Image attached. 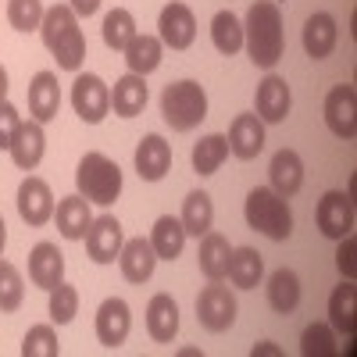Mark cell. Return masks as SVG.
<instances>
[{
  "mask_svg": "<svg viewBox=\"0 0 357 357\" xmlns=\"http://www.w3.org/2000/svg\"><path fill=\"white\" fill-rule=\"evenodd\" d=\"M40 33H43L47 50L54 54L57 68H65V72H79L82 68V61H86V36L79 29V15L68 4H54L50 11H43Z\"/></svg>",
  "mask_w": 357,
  "mask_h": 357,
  "instance_id": "cell-1",
  "label": "cell"
},
{
  "mask_svg": "<svg viewBox=\"0 0 357 357\" xmlns=\"http://www.w3.org/2000/svg\"><path fill=\"white\" fill-rule=\"evenodd\" d=\"M282 11L275 0H257L247 11L243 25V47L257 68H272L282 57Z\"/></svg>",
  "mask_w": 357,
  "mask_h": 357,
  "instance_id": "cell-2",
  "label": "cell"
},
{
  "mask_svg": "<svg viewBox=\"0 0 357 357\" xmlns=\"http://www.w3.org/2000/svg\"><path fill=\"white\" fill-rule=\"evenodd\" d=\"M243 215H247V225H250L254 232L268 236V240H275V243H282V240H289V236H293V211H289V200L279 197L272 186L250 190L247 211H243Z\"/></svg>",
  "mask_w": 357,
  "mask_h": 357,
  "instance_id": "cell-3",
  "label": "cell"
},
{
  "mask_svg": "<svg viewBox=\"0 0 357 357\" xmlns=\"http://www.w3.org/2000/svg\"><path fill=\"white\" fill-rule=\"evenodd\" d=\"M161 114H165V122L175 132L197 129L204 118H207V93H204V86L193 82V79L168 82L165 93H161Z\"/></svg>",
  "mask_w": 357,
  "mask_h": 357,
  "instance_id": "cell-4",
  "label": "cell"
},
{
  "mask_svg": "<svg viewBox=\"0 0 357 357\" xmlns=\"http://www.w3.org/2000/svg\"><path fill=\"white\" fill-rule=\"evenodd\" d=\"M75 186H79V197H86L89 204L111 207L118 197H122V168H118L107 154L93 151V154H86L79 161Z\"/></svg>",
  "mask_w": 357,
  "mask_h": 357,
  "instance_id": "cell-5",
  "label": "cell"
},
{
  "mask_svg": "<svg viewBox=\"0 0 357 357\" xmlns=\"http://www.w3.org/2000/svg\"><path fill=\"white\" fill-rule=\"evenodd\" d=\"M197 321L204 325L207 333L232 329V321H236V296L229 293V286H222V279L200 289V296H197Z\"/></svg>",
  "mask_w": 357,
  "mask_h": 357,
  "instance_id": "cell-6",
  "label": "cell"
},
{
  "mask_svg": "<svg viewBox=\"0 0 357 357\" xmlns=\"http://www.w3.org/2000/svg\"><path fill=\"white\" fill-rule=\"evenodd\" d=\"M72 107H75V114L82 118V122L97 126L111 111V89L104 86L100 75H79L72 82Z\"/></svg>",
  "mask_w": 357,
  "mask_h": 357,
  "instance_id": "cell-7",
  "label": "cell"
},
{
  "mask_svg": "<svg viewBox=\"0 0 357 357\" xmlns=\"http://www.w3.org/2000/svg\"><path fill=\"white\" fill-rule=\"evenodd\" d=\"M318 232L329 236V240H343L347 232H354V200L343 190H329L318 200V211H314Z\"/></svg>",
  "mask_w": 357,
  "mask_h": 357,
  "instance_id": "cell-8",
  "label": "cell"
},
{
  "mask_svg": "<svg viewBox=\"0 0 357 357\" xmlns=\"http://www.w3.org/2000/svg\"><path fill=\"white\" fill-rule=\"evenodd\" d=\"M325 126L340 139L357 136V89L354 86L340 82L329 89V97H325Z\"/></svg>",
  "mask_w": 357,
  "mask_h": 357,
  "instance_id": "cell-9",
  "label": "cell"
},
{
  "mask_svg": "<svg viewBox=\"0 0 357 357\" xmlns=\"http://www.w3.org/2000/svg\"><path fill=\"white\" fill-rule=\"evenodd\" d=\"M82 240H86V254H89L93 264H114L118 250H122V243H126L122 225H118V218H111V215H100V218L89 222Z\"/></svg>",
  "mask_w": 357,
  "mask_h": 357,
  "instance_id": "cell-10",
  "label": "cell"
},
{
  "mask_svg": "<svg viewBox=\"0 0 357 357\" xmlns=\"http://www.w3.org/2000/svg\"><path fill=\"white\" fill-rule=\"evenodd\" d=\"M18 215H22L25 225H33V229H40V225H47L54 218V193H50V186L43 183V178L29 175L25 183L18 186Z\"/></svg>",
  "mask_w": 357,
  "mask_h": 357,
  "instance_id": "cell-11",
  "label": "cell"
},
{
  "mask_svg": "<svg viewBox=\"0 0 357 357\" xmlns=\"http://www.w3.org/2000/svg\"><path fill=\"white\" fill-rule=\"evenodd\" d=\"M129 329H132L129 304L122 301V296H107V301L100 304V311H97V340L107 350H114V347H122L129 340Z\"/></svg>",
  "mask_w": 357,
  "mask_h": 357,
  "instance_id": "cell-12",
  "label": "cell"
},
{
  "mask_svg": "<svg viewBox=\"0 0 357 357\" xmlns=\"http://www.w3.org/2000/svg\"><path fill=\"white\" fill-rule=\"evenodd\" d=\"M158 29H161V43L172 47V50H186L193 40H197V18L186 4H178V0H172V4L161 11L158 18Z\"/></svg>",
  "mask_w": 357,
  "mask_h": 357,
  "instance_id": "cell-13",
  "label": "cell"
},
{
  "mask_svg": "<svg viewBox=\"0 0 357 357\" xmlns=\"http://www.w3.org/2000/svg\"><path fill=\"white\" fill-rule=\"evenodd\" d=\"M254 104H257V111H254V114L261 118V122H268V126H279V122H286L289 104H293L286 79H279V75H268V79H261V82H257V93H254Z\"/></svg>",
  "mask_w": 357,
  "mask_h": 357,
  "instance_id": "cell-14",
  "label": "cell"
},
{
  "mask_svg": "<svg viewBox=\"0 0 357 357\" xmlns=\"http://www.w3.org/2000/svg\"><path fill=\"white\" fill-rule=\"evenodd\" d=\"M29 279L40 289H54L57 282H65V254L57 250V243H36L29 250Z\"/></svg>",
  "mask_w": 357,
  "mask_h": 357,
  "instance_id": "cell-15",
  "label": "cell"
},
{
  "mask_svg": "<svg viewBox=\"0 0 357 357\" xmlns=\"http://www.w3.org/2000/svg\"><path fill=\"white\" fill-rule=\"evenodd\" d=\"M225 139H229V151L240 161H254L264 151V122L257 114H236Z\"/></svg>",
  "mask_w": 357,
  "mask_h": 357,
  "instance_id": "cell-16",
  "label": "cell"
},
{
  "mask_svg": "<svg viewBox=\"0 0 357 357\" xmlns=\"http://www.w3.org/2000/svg\"><path fill=\"white\" fill-rule=\"evenodd\" d=\"M168 168H172V146L165 143V136L158 132L143 136L136 146V175L143 183H158V178L168 175Z\"/></svg>",
  "mask_w": 357,
  "mask_h": 357,
  "instance_id": "cell-17",
  "label": "cell"
},
{
  "mask_svg": "<svg viewBox=\"0 0 357 357\" xmlns=\"http://www.w3.org/2000/svg\"><path fill=\"white\" fill-rule=\"evenodd\" d=\"M57 107H61V86H57L54 72H36L33 82H29V114L36 118L40 126L54 122Z\"/></svg>",
  "mask_w": 357,
  "mask_h": 357,
  "instance_id": "cell-18",
  "label": "cell"
},
{
  "mask_svg": "<svg viewBox=\"0 0 357 357\" xmlns=\"http://www.w3.org/2000/svg\"><path fill=\"white\" fill-rule=\"evenodd\" d=\"M118 264H122V275L136 286H143L146 279L154 275L158 268V254L151 247V240H143V236H136V240H126L122 250H118Z\"/></svg>",
  "mask_w": 357,
  "mask_h": 357,
  "instance_id": "cell-19",
  "label": "cell"
},
{
  "mask_svg": "<svg viewBox=\"0 0 357 357\" xmlns=\"http://www.w3.org/2000/svg\"><path fill=\"white\" fill-rule=\"evenodd\" d=\"M268 178H272V190L279 193V197H296L301 193V186H304V161H301V154L296 151H275V158H272V165H268Z\"/></svg>",
  "mask_w": 357,
  "mask_h": 357,
  "instance_id": "cell-20",
  "label": "cell"
},
{
  "mask_svg": "<svg viewBox=\"0 0 357 357\" xmlns=\"http://www.w3.org/2000/svg\"><path fill=\"white\" fill-rule=\"evenodd\" d=\"M43 151H47V136H43V126L36 122H22L15 139H11V161L22 168V172H33L40 161H43Z\"/></svg>",
  "mask_w": 357,
  "mask_h": 357,
  "instance_id": "cell-21",
  "label": "cell"
},
{
  "mask_svg": "<svg viewBox=\"0 0 357 357\" xmlns=\"http://www.w3.org/2000/svg\"><path fill=\"white\" fill-rule=\"evenodd\" d=\"M229 261H232V247H229V240H225L222 232H211V229H207V232L200 236V250H197L200 272L211 279V282H218V279L229 275Z\"/></svg>",
  "mask_w": 357,
  "mask_h": 357,
  "instance_id": "cell-22",
  "label": "cell"
},
{
  "mask_svg": "<svg viewBox=\"0 0 357 357\" xmlns=\"http://www.w3.org/2000/svg\"><path fill=\"white\" fill-rule=\"evenodd\" d=\"M336 40H340V29H336V18L329 11H314L304 22V50H307V57H314V61L329 57Z\"/></svg>",
  "mask_w": 357,
  "mask_h": 357,
  "instance_id": "cell-23",
  "label": "cell"
},
{
  "mask_svg": "<svg viewBox=\"0 0 357 357\" xmlns=\"http://www.w3.org/2000/svg\"><path fill=\"white\" fill-rule=\"evenodd\" d=\"M146 333L154 336V343H172L175 340V333H178V304L168 293L151 296V304H146Z\"/></svg>",
  "mask_w": 357,
  "mask_h": 357,
  "instance_id": "cell-24",
  "label": "cell"
},
{
  "mask_svg": "<svg viewBox=\"0 0 357 357\" xmlns=\"http://www.w3.org/2000/svg\"><path fill=\"white\" fill-rule=\"evenodd\" d=\"M54 222H57V232L65 236V240H82L93 215H89V200L86 197H65L57 200V211H54Z\"/></svg>",
  "mask_w": 357,
  "mask_h": 357,
  "instance_id": "cell-25",
  "label": "cell"
},
{
  "mask_svg": "<svg viewBox=\"0 0 357 357\" xmlns=\"http://www.w3.org/2000/svg\"><path fill=\"white\" fill-rule=\"evenodd\" d=\"M111 107L118 118H136L143 107H146V82L143 75H122L111 89Z\"/></svg>",
  "mask_w": 357,
  "mask_h": 357,
  "instance_id": "cell-26",
  "label": "cell"
},
{
  "mask_svg": "<svg viewBox=\"0 0 357 357\" xmlns=\"http://www.w3.org/2000/svg\"><path fill=\"white\" fill-rule=\"evenodd\" d=\"M151 247H154L158 261H175L178 254H183V247H186V229H183V222L172 218V215H161V218L154 222V229H151Z\"/></svg>",
  "mask_w": 357,
  "mask_h": 357,
  "instance_id": "cell-27",
  "label": "cell"
},
{
  "mask_svg": "<svg viewBox=\"0 0 357 357\" xmlns=\"http://www.w3.org/2000/svg\"><path fill=\"white\" fill-rule=\"evenodd\" d=\"M268 304H272V311H279V314H293L296 307H301V279H296L293 268L272 272V279H268Z\"/></svg>",
  "mask_w": 357,
  "mask_h": 357,
  "instance_id": "cell-28",
  "label": "cell"
},
{
  "mask_svg": "<svg viewBox=\"0 0 357 357\" xmlns=\"http://www.w3.org/2000/svg\"><path fill=\"white\" fill-rule=\"evenodd\" d=\"M161 50H165V43L158 40V36H132V43L122 50L126 54V65H129V72L132 75H151V72H158V65H161Z\"/></svg>",
  "mask_w": 357,
  "mask_h": 357,
  "instance_id": "cell-29",
  "label": "cell"
},
{
  "mask_svg": "<svg viewBox=\"0 0 357 357\" xmlns=\"http://www.w3.org/2000/svg\"><path fill=\"white\" fill-rule=\"evenodd\" d=\"M264 275V261L254 247H232V261H229V279L240 289H254Z\"/></svg>",
  "mask_w": 357,
  "mask_h": 357,
  "instance_id": "cell-30",
  "label": "cell"
},
{
  "mask_svg": "<svg viewBox=\"0 0 357 357\" xmlns=\"http://www.w3.org/2000/svg\"><path fill=\"white\" fill-rule=\"evenodd\" d=\"M357 289L350 282H340L329 296V321H333V329L354 336L357 333Z\"/></svg>",
  "mask_w": 357,
  "mask_h": 357,
  "instance_id": "cell-31",
  "label": "cell"
},
{
  "mask_svg": "<svg viewBox=\"0 0 357 357\" xmlns=\"http://www.w3.org/2000/svg\"><path fill=\"white\" fill-rule=\"evenodd\" d=\"M183 229H186V236H204L207 229L215 225V204H211V197H207L204 190H193L186 200H183Z\"/></svg>",
  "mask_w": 357,
  "mask_h": 357,
  "instance_id": "cell-32",
  "label": "cell"
},
{
  "mask_svg": "<svg viewBox=\"0 0 357 357\" xmlns=\"http://www.w3.org/2000/svg\"><path fill=\"white\" fill-rule=\"evenodd\" d=\"M225 158H229V139L222 132H211V136L197 139V146H193V172L197 175H215Z\"/></svg>",
  "mask_w": 357,
  "mask_h": 357,
  "instance_id": "cell-33",
  "label": "cell"
},
{
  "mask_svg": "<svg viewBox=\"0 0 357 357\" xmlns=\"http://www.w3.org/2000/svg\"><path fill=\"white\" fill-rule=\"evenodd\" d=\"M211 40H215L218 54H225V57L240 54L243 50V22L236 18L232 11H218L211 18Z\"/></svg>",
  "mask_w": 357,
  "mask_h": 357,
  "instance_id": "cell-34",
  "label": "cell"
},
{
  "mask_svg": "<svg viewBox=\"0 0 357 357\" xmlns=\"http://www.w3.org/2000/svg\"><path fill=\"white\" fill-rule=\"evenodd\" d=\"M25 301V282H22V272L11 264V261H0V314H11L18 311Z\"/></svg>",
  "mask_w": 357,
  "mask_h": 357,
  "instance_id": "cell-35",
  "label": "cell"
},
{
  "mask_svg": "<svg viewBox=\"0 0 357 357\" xmlns=\"http://www.w3.org/2000/svg\"><path fill=\"white\" fill-rule=\"evenodd\" d=\"M136 36V18L126 11V8H114L107 18H104V43L111 50H126Z\"/></svg>",
  "mask_w": 357,
  "mask_h": 357,
  "instance_id": "cell-36",
  "label": "cell"
},
{
  "mask_svg": "<svg viewBox=\"0 0 357 357\" xmlns=\"http://www.w3.org/2000/svg\"><path fill=\"white\" fill-rule=\"evenodd\" d=\"M340 347H336V333H333V325H307L304 336H301V354L304 357H333Z\"/></svg>",
  "mask_w": 357,
  "mask_h": 357,
  "instance_id": "cell-37",
  "label": "cell"
},
{
  "mask_svg": "<svg viewBox=\"0 0 357 357\" xmlns=\"http://www.w3.org/2000/svg\"><path fill=\"white\" fill-rule=\"evenodd\" d=\"M61 343H57L54 325H33L22 340V357H57Z\"/></svg>",
  "mask_w": 357,
  "mask_h": 357,
  "instance_id": "cell-38",
  "label": "cell"
},
{
  "mask_svg": "<svg viewBox=\"0 0 357 357\" xmlns=\"http://www.w3.org/2000/svg\"><path fill=\"white\" fill-rule=\"evenodd\" d=\"M75 314H79V289L68 286V282H57L50 289V321L68 325Z\"/></svg>",
  "mask_w": 357,
  "mask_h": 357,
  "instance_id": "cell-39",
  "label": "cell"
},
{
  "mask_svg": "<svg viewBox=\"0 0 357 357\" xmlns=\"http://www.w3.org/2000/svg\"><path fill=\"white\" fill-rule=\"evenodd\" d=\"M8 22L18 33H33L43 22V0H8Z\"/></svg>",
  "mask_w": 357,
  "mask_h": 357,
  "instance_id": "cell-40",
  "label": "cell"
},
{
  "mask_svg": "<svg viewBox=\"0 0 357 357\" xmlns=\"http://www.w3.org/2000/svg\"><path fill=\"white\" fill-rule=\"evenodd\" d=\"M18 126H22L18 107L4 100V104H0V151H11V139H15Z\"/></svg>",
  "mask_w": 357,
  "mask_h": 357,
  "instance_id": "cell-41",
  "label": "cell"
},
{
  "mask_svg": "<svg viewBox=\"0 0 357 357\" xmlns=\"http://www.w3.org/2000/svg\"><path fill=\"white\" fill-rule=\"evenodd\" d=\"M336 268H340V272H343L347 279H354V275H357V240H354V232H347L343 240H340Z\"/></svg>",
  "mask_w": 357,
  "mask_h": 357,
  "instance_id": "cell-42",
  "label": "cell"
},
{
  "mask_svg": "<svg viewBox=\"0 0 357 357\" xmlns=\"http://www.w3.org/2000/svg\"><path fill=\"white\" fill-rule=\"evenodd\" d=\"M68 8L79 15V18H89V15H97L100 8V0H68Z\"/></svg>",
  "mask_w": 357,
  "mask_h": 357,
  "instance_id": "cell-43",
  "label": "cell"
},
{
  "mask_svg": "<svg viewBox=\"0 0 357 357\" xmlns=\"http://www.w3.org/2000/svg\"><path fill=\"white\" fill-rule=\"evenodd\" d=\"M4 100H8V68L0 65V104H4Z\"/></svg>",
  "mask_w": 357,
  "mask_h": 357,
  "instance_id": "cell-44",
  "label": "cell"
},
{
  "mask_svg": "<svg viewBox=\"0 0 357 357\" xmlns=\"http://www.w3.org/2000/svg\"><path fill=\"white\" fill-rule=\"evenodd\" d=\"M254 354H272V357H275V354H279V347H272V343H257V347H254Z\"/></svg>",
  "mask_w": 357,
  "mask_h": 357,
  "instance_id": "cell-45",
  "label": "cell"
},
{
  "mask_svg": "<svg viewBox=\"0 0 357 357\" xmlns=\"http://www.w3.org/2000/svg\"><path fill=\"white\" fill-rule=\"evenodd\" d=\"M4 247H8V225H4V218H0V254H4Z\"/></svg>",
  "mask_w": 357,
  "mask_h": 357,
  "instance_id": "cell-46",
  "label": "cell"
}]
</instances>
